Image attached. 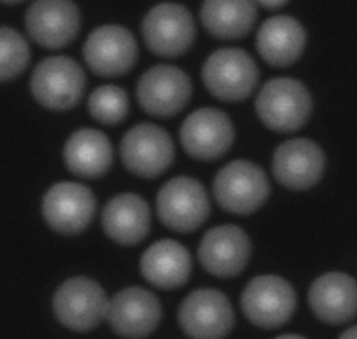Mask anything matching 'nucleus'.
I'll list each match as a JSON object with an SVG mask.
<instances>
[{
    "label": "nucleus",
    "mask_w": 357,
    "mask_h": 339,
    "mask_svg": "<svg viewBox=\"0 0 357 339\" xmlns=\"http://www.w3.org/2000/svg\"><path fill=\"white\" fill-rule=\"evenodd\" d=\"M257 16L252 1H206L201 8V19L208 33L222 40L246 36Z\"/></svg>",
    "instance_id": "24"
},
{
    "label": "nucleus",
    "mask_w": 357,
    "mask_h": 339,
    "mask_svg": "<svg viewBox=\"0 0 357 339\" xmlns=\"http://www.w3.org/2000/svg\"><path fill=\"white\" fill-rule=\"evenodd\" d=\"M178 322L190 338H221L234 326L235 314L225 293L217 289H197L180 305Z\"/></svg>",
    "instance_id": "10"
},
{
    "label": "nucleus",
    "mask_w": 357,
    "mask_h": 339,
    "mask_svg": "<svg viewBox=\"0 0 357 339\" xmlns=\"http://www.w3.org/2000/svg\"><path fill=\"white\" fill-rule=\"evenodd\" d=\"M256 110L268 129L296 132L305 125L312 111V98L306 86L292 77H275L261 88Z\"/></svg>",
    "instance_id": "1"
},
{
    "label": "nucleus",
    "mask_w": 357,
    "mask_h": 339,
    "mask_svg": "<svg viewBox=\"0 0 357 339\" xmlns=\"http://www.w3.org/2000/svg\"><path fill=\"white\" fill-rule=\"evenodd\" d=\"M83 55L87 66L97 75L121 76L135 65L137 41L126 28L105 24L96 28L88 36Z\"/></svg>",
    "instance_id": "14"
},
{
    "label": "nucleus",
    "mask_w": 357,
    "mask_h": 339,
    "mask_svg": "<svg viewBox=\"0 0 357 339\" xmlns=\"http://www.w3.org/2000/svg\"><path fill=\"white\" fill-rule=\"evenodd\" d=\"M232 121L215 108H201L190 113L180 129L183 149L190 157L204 161L224 156L234 141Z\"/></svg>",
    "instance_id": "12"
},
{
    "label": "nucleus",
    "mask_w": 357,
    "mask_h": 339,
    "mask_svg": "<svg viewBox=\"0 0 357 339\" xmlns=\"http://www.w3.org/2000/svg\"><path fill=\"white\" fill-rule=\"evenodd\" d=\"M120 155L127 170L137 176L154 179L171 167L175 158L169 134L154 123H143L126 133Z\"/></svg>",
    "instance_id": "8"
},
{
    "label": "nucleus",
    "mask_w": 357,
    "mask_h": 339,
    "mask_svg": "<svg viewBox=\"0 0 357 339\" xmlns=\"http://www.w3.org/2000/svg\"><path fill=\"white\" fill-rule=\"evenodd\" d=\"M307 299L314 315L324 323H347L356 314V282L346 273L324 274L311 285Z\"/></svg>",
    "instance_id": "19"
},
{
    "label": "nucleus",
    "mask_w": 357,
    "mask_h": 339,
    "mask_svg": "<svg viewBox=\"0 0 357 339\" xmlns=\"http://www.w3.org/2000/svg\"><path fill=\"white\" fill-rule=\"evenodd\" d=\"M26 27L31 38L41 47H65L79 33V10L70 1L40 0L28 8Z\"/></svg>",
    "instance_id": "17"
},
{
    "label": "nucleus",
    "mask_w": 357,
    "mask_h": 339,
    "mask_svg": "<svg viewBox=\"0 0 357 339\" xmlns=\"http://www.w3.org/2000/svg\"><path fill=\"white\" fill-rule=\"evenodd\" d=\"M142 33L153 54L175 58L192 47L196 27L192 13L185 6L164 3L153 7L144 17Z\"/></svg>",
    "instance_id": "9"
},
{
    "label": "nucleus",
    "mask_w": 357,
    "mask_h": 339,
    "mask_svg": "<svg viewBox=\"0 0 357 339\" xmlns=\"http://www.w3.org/2000/svg\"><path fill=\"white\" fill-rule=\"evenodd\" d=\"M143 276L150 284L162 289L182 287L192 270L189 250L173 239H162L151 245L140 261Z\"/></svg>",
    "instance_id": "21"
},
{
    "label": "nucleus",
    "mask_w": 357,
    "mask_h": 339,
    "mask_svg": "<svg viewBox=\"0 0 357 339\" xmlns=\"http://www.w3.org/2000/svg\"><path fill=\"white\" fill-rule=\"evenodd\" d=\"M296 305L294 288L275 275L254 278L242 293L243 313L254 326L264 329H275L289 322Z\"/></svg>",
    "instance_id": "7"
},
{
    "label": "nucleus",
    "mask_w": 357,
    "mask_h": 339,
    "mask_svg": "<svg viewBox=\"0 0 357 339\" xmlns=\"http://www.w3.org/2000/svg\"><path fill=\"white\" fill-rule=\"evenodd\" d=\"M207 89L218 100H245L255 89L259 70L252 56L240 48H222L207 59L203 67Z\"/></svg>",
    "instance_id": "2"
},
{
    "label": "nucleus",
    "mask_w": 357,
    "mask_h": 339,
    "mask_svg": "<svg viewBox=\"0 0 357 339\" xmlns=\"http://www.w3.org/2000/svg\"><path fill=\"white\" fill-rule=\"evenodd\" d=\"M67 168L84 179H96L111 168L113 149L111 141L100 130L84 128L70 136L63 149Z\"/></svg>",
    "instance_id": "23"
},
{
    "label": "nucleus",
    "mask_w": 357,
    "mask_h": 339,
    "mask_svg": "<svg viewBox=\"0 0 357 339\" xmlns=\"http://www.w3.org/2000/svg\"><path fill=\"white\" fill-rule=\"evenodd\" d=\"M287 3L286 1H259L257 3H259L261 6L264 7V8L274 10L280 8V7L284 6L285 3Z\"/></svg>",
    "instance_id": "27"
},
{
    "label": "nucleus",
    "mask_w": 357,
    "mask_h": 339,
    "mask_svg": "<svg viewBox=\"0 0 357 339\" xmlns=\"http://www.w3.org/2000/svg\"><path fill=\"white\" fill-rule=\"evenodd\" d=\"M306 33L302 24L291 16L279 15L268 19L257 35L258 54L268 65L285 67L302 55Z\"/></svg>",
    "instance_id": "22"
},
{
    "label": "nucleus",
    "mask_w": 357,
    "mask_h": 339,
    "mask_svg": "<svg viewBox=\"0 0 357 339\" xmlns=\"http://www.w3.org/2000/svg\"><path fill=\"white\" fill-rule=\"evenodd\" d=\"M107 319L119 336L141 338L157 329L162 317L160 301L153 292L134 286L122 289L109 301Z\"/></svg>",
    "instance_id": "15"
},
{
    "label": "nucleus",
    "mask_w": 357,
    "mask_h": 339,
    "mask_svg": "<svg viewBox=\"0 0 357 339\" xmlns=\"http://www.w3.org/2000/svg\"><path fill=\"white\" fill-rule=\"evenodd\" d=\"M0 54L2 82L15 79L22 73L31 58L26 40L19 31L8 27H2L0 31Z\"/></svg>",
    "instance_id": "26"
},
{
    "label": "nucleus",
    "mask_w": 357,
    "mask_h": 339,
    "mask_svg": "<svg viewBox=\"0 0 357 339\" xmlns=\"http://www.w3.org/2000/svg\"><path fill=\"white\" fill-rule=\"evenodd\" d=\"M192 94V81L178 67L158 65L141 76L137 86L140 107L150 115L169 118L183 110Z\"/></svg>",
    "instance_id": "11"
},
{
    "label": "nucleus",
    "mask_w": 357,
    "mask_h": 339,
    "mask_svg": "<svg viewBox=\"0 0 357 339\" xmlns=\"http://www.w3.org/2000/svg\"><path fill=\"white\" fill-rule=\"evenodd\" d=\"M159 218L172 231H196L208 220L211 204L199 180L181 176L169 180L157 196Z\"/></svg>",
    "instance_id": "5"
},
{
    "label": "nucleus",
    "mask_w": 357,
    "mask_h": 339,
    "mask_svg": "<svg viewBox=\"0 0 357 339\" xmlns=\"http://www.w3.org/2000/svg\"><path fill=\"white\" fill-rule=\"evenodd\" d=\"M278 338H303L302 336H299L298 334H284L282 336L278 337Z\"/></svg>",
    "instance_id": "29"
},
{
    "label": "nucleus",
    "mask_w": 357,
    "mask_h": 339,
    "mask_svg": "<svg viewBox=\"0 0 357 339\" xmlns=\"http://www.w3.org/2000/svg\"><path fill=\"white\" fill-rule=\"evenodd\" d=\"M213 190L222 209L238 215H249L263 206L270 194L266 173L252 162L235 160L215 176Z\"/></svg>",
    "instance_id": "3"
},
{
    "label": "nucleus",
    "mask_w": 357,
    "mask_h": 339,
    "mask_svg": "<svg viewBox=\"0 0 357 339\" xmlns=\"http://www.w3.org/2000/svg\"><path fill=\"white\" fill-rule=\"evenodd\" d=\"M252 245L248 235L234 225L215 226L203 236L199 261L205 271L215 277L227 278L238 275L248 263Z\"/></svg>",
    "instance_id": "16"
},
{
    "label": "nucleus",
    "mask_w": 357,
    "mask_h": 339,
    "mask_svg": "<svg viewBox=\"0 0 357 339\" xmlns=\"http://www.w3.org/2000/svg\"><path fill=\"white\" fill-rule=\"evenodd\" d=\"M275 179L286 188L305 190L319 181L325 168V156L317 144L307 139L286 141L273 157Z\"/></svg>",
    "instance_id": "18"
},
{
    "label": "nucleus",
    "mask_w": 357,
    "mask_h": 339,
    "mask_svg": "<svg viewBox=\"0 0 357 339\" xmlns=\"http://www.w3.org/2000/svg\"><path fill=\"white\" fill-rule=\"evenodd\" d=\"M31 90L38 103L52 110L63 111L79 103L86 90V74L75 60L53 56L35 67Z\"/></svg>",
    "instance_id": "4"
},
{
    "label": "nucleus",
    "mask_w": 357,
    "mask_h": 339,
    "mask_svg": "<svg viewBox=\"0 0 357 339\" xmlns=\"http://www.w3.org/2000/svg\"><path fill=\"white\" fill-rule=\"evenodd\" d=\"M52 306L63 326L77 333H87L100 326L107 316L109 301L96 281L77 277L56 289Z\"/></svg>",
    "instance_id": "6"
},
{
    "label": "nucleus",
    "mask_w": 357,
    "mask_h": 339,
    "mask_svg": "<svg viewBox=\"0 0 357 339\" xmlns=\"http://www.w3.org/2000/svg\"><path fill=\"white\" fill-rule=\"evenodd\" d=\"M106 234L123 246H135L146 238L151 211L146 201L135 193H122L109 199L102 214Z\"/></svg>",
    "instance_id": "20"
},
{
    "label": "nucleus",
    "mask_w": 357,
    "mask_h": 339,
    "mask_svg": "<svg viewBox=\"0 0 357 339\" xmlns=\"http://www.w3.org/2000/svg\"><path fill=\"white\" fill-rule=\"evenodd\" d=\"M357 331H356V326H352L351 328H349L347 331H345L344 333L341 335L340 338H347V339H352V338H356L357 336Z\"/></svg>",
    "instance_id": "28"
},
{
    "label": "nucleus",
    "mask_w": 357,
    "mask_h": 339,
    "mask_svg": "<svg viewBox=\"0 0 357 339\" xmlns=\"http://www.w3.org/2000/svg\"><path fill=\"white\" fill-rule=\"evenodd\" d=\"M88 110L98 122L107 126L118 125L128 114V95L115 84H105L91 93Z\"/></svg>",
    "instance_id": "25"
},
{
    "label": "nucleus",
    "mask_w": 357,
    "mask_h": 339,
    "mask_svg": "<svg viewBox=\"0 0 357 339\" xmlns=\"http://www.w3.org/2000/svg\"><path fill=\"white\" fill-rule=\"evenodd\" d=\"M96 206L91 189L79 183L65 181L52 186L45 193L42 211L45 220L54 231L75 235L90 225Z\"/></svg>",
    "instance_id": "13"
}]
</instances>
